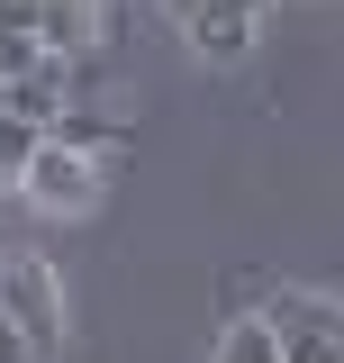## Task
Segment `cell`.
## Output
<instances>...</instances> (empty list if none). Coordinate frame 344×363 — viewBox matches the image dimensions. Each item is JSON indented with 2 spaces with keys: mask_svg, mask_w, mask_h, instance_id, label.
<instances>
[{
  "mask_svg": "<svg viewBox=\"0 0 344 363\" xmlns=\"http://www.w3.org/2000/svg\"><path fill=\"white\" fill-rule=\"evenodd\" d=\"M263 318L281 336V363H344V300H326V291H272Z\"/></svg>",
  "mask_w": 344,
  "mask_h": 363,
  "instance_id": "cell-1",
  "label": "cell"
},
{
  "mask_svg": "<svg viewBox=\"0 0 344 363\" xmlns=\"http://www.w3.org/2000/svg\"><path fill=\"white\" fill-rule=\"evenodd\" d=\"M18 200H28V209H55V218H82L91 200H100V155H73V145L37 136L28 173H18Z\"/></svg>",
  "mask_w": 344,
  "mask_h": 363,
  "instance_id": "cell-2",
  "label": "cell"
},
{
  "mask_svg": "<svg viewBox=\"0 0 344 363\" xmlns=\"http://www.w3.org/2000/svg\"><path fill=\"white\" fill-rule=\"evenodd\" d=\"M0 318H9L37 354H55V345H64V291H55V264L9 255V264H0Z\"/></svg>",
  "mask_w": 344,
  "mask_h": 363,
  "instance_id": "cell-3",
  "label": "cell"
},
{
  "mask_svg": "<svg viewBox=\"0 0 344 363\" xmlns=\"http://www.w3.org/2000/svg\"><path fill=\"white\" fill-rule=\"evenodd\" d=\"M254 28H263V9H245V0H190L181 9V37H190L200 64H245L254 55Z\"/></svg>",
  "mask_w": 344,
  "mask_h": 363,
  "instance_id": "cell-4",
  "label": "cell"
},
{
  "mask_svg": "<svg viewBox=\"0 0 344 363\" xmlns=\"http://www.w3.org/2000/svg\"><path fill=\"white\" fill-rule=\"evenodd\" d=\"M37 45L45 55H91V45H100V0H45Z\"/></svg>",
  "mask_w": 344,
  "mask_h": 363,
  "instance_id": "cell-5",
  "label": "cell"
},
{
  "mask_svg": "<svg viewBox=\"0 0 344 363\" xmlns=\"http://www.w3.org/2000/svg\"><path fill=\"white\" fill-rule=\"evenodd\" d=\"M209 363H281V336H272V318H236V327H227V336H217V354Z\"/></svg>",
  "mask_w": 344,
  "mask_h": 363,
  "instance_id": "cell-6",
  "label": "cell"
},
{
  "mask_svg": "<svg viewBox=\"0 0 344 363\" xmlns=\"http://www.w3.org/2000/svg\"><path fill=\"white\" fill-rule=\"evenodd\" d=\"M45 136H55V145H73V155H118V128H109L100 109H64Z\"/></svg>",
  "mask_w": 344,
  "mask_h": 363,
  "instance_id": "cell-7",
  "label": "cell"
},
{
  "mask_svg": "<svg viewBox=\"0 0 344 363\" xmlns=\"http://www.w3.org/2000/svg\"><path fill=\"white\" fill-rule=\"evenodd\" d=\"M37 136H45V128H28V118H9V109H0V182H9V191H18V173H28Z\"/></svg>",
  "mask_w": 344,
  "mask_h": 363,
  "instance_id": "cell-8",
  "label": "cell"
},
{
  "mask_svg": "<svg viewBox=\"0 0 344 363\" xmlns=\"http://www.w3.org/2000/svg\"><path fill=\"white\" fill-rule=\"evenodd\" d=\"M37 55H45V45L28 37V28H0V82H18V73H28Z\"/></svg>",
  "mask_w": 344,
  "mask_h": 363,
  "instance_id": "cell-9",
  "label": "cell"
},
{
  "mask_svg": "<svg viewBox=\"0 0 344 363\" xmlns=\"http://www.w3.org/2000/svg\"><path fill=\"white\" fill-rule=\"evenodd\" d=\"M37 18H45V0H0V28H28L37 37Z\"/></svg>",
  "mask_w": 344,
  "mask_h": 363,
  "instance_id": "cell-10",
  "label": "cell"
},
{
  "mask_svg": "<svg viewBox=\"0 0 344 363\" xmlns=\"http://www.w3.org/2000/svg\"><path fill=\"white\" fill-rule=\"evenodd\" d=\"M0 363H37V345H28V336H18L9 318H0Z\"/></svg>",
  "mask_w": 344,
  "mask_h": 363,
  "instance_id": "cell-11",
  "label": "cell"
},
{
  "mask_svg": "<svg viewBox=\"0 0 344 363\" xmlns=\"http://www.w3.org/2000/svg\"><path fill=\"white\" fill-rule=\"evenodd\" d=\"M181 9H190V0H172V18H181ZM245 9H272V0H245Z\"/></svg>",
  "mask_w": 344,
  "mask_h": 363,
  "instance_id": "cell-12",
  "label": "cell"
},
{
  "mask_svg": "<svg viewBox=\"0 0 344 363\" xmlns=\"http://www.w3.org/2000/svg\"><path fill=\"white\" fill-rule=\"evenodd\" d=\"M0 109H9V91H0Z\"/></svg>",
  "mask_w": 344,
  "mask_h": 363,
  "instance_id": "cell-13",
  "label": "cell"
}]
</instances>
